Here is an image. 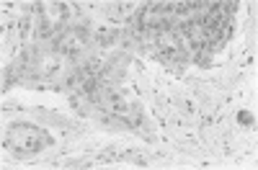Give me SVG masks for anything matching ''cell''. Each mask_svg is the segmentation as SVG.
Instances as JSON below:
<instances>
[{"mask_svg":"<svg viewBox=\"0 0 258 170\" xmlns=\"http://www.w3.org/2000/svg\"><path fill=\"white\" fill-rule=\"evenodd\" d=\"M83 47H85V34L78 31V29H68V31L57 39V44H54V49H57L59 54H68V57L83 52Z\"/></svg>","mask_w":258,"mask_h":170,"instance_id":"2","label":"cell"},{"mask_svg":"<svg viewBox=\"0 0 258 170\" xmlns=\"http://www.w3.org/2000/svg\"><path fill=\"white\" fill-rule=\"evenodd\" d=\"M114 39H116V31L114 29H101L98 31V41H101V44H111Z\"/></svg>","mask_w":258,"mask_h":170,"instance_id":"4","label":"cell"},{"mask_svg":"<svg viewBox=\"0 0 258 170\" xmlns=\"http://www.w3.org/2000/svg\"><path fill=\"white\" fill-rule=\"evenodd\" d=\"M109 16H111L114 21H129V16H132V8L124 6V3H119V6H111V8H109Z\"/></svg>","mask_w":258,"mask_h":170,"instance_id":"3","label":"cell"},{"mask_svg":"<svg viewBox=\"0 0 258 170\" xmlns=\"http://www.w3.org/2000/svg\"><path fill=\"white\" fill-rule=\"evenodd\" d=\"M52 144V137L34 124H16L8 132V147L16 155H34Z\"/></svg>","mask_w":258,"mask_h":170,"instance_id":"1","label":"cell"},{"mask_svg":"<svg viewBox=\"0 0 258 170\" xmlns=\"http://www.w3.org/2000/svg\"><path fill=\"white\" fill-rule=\"evenodd\" d=\"M240 121H243V124H250L253 116H250V114H240Z\"/></svg>","mask_w":258,"mask_h":170,"instance_id":"5","label":"cell"}]
</instances>
